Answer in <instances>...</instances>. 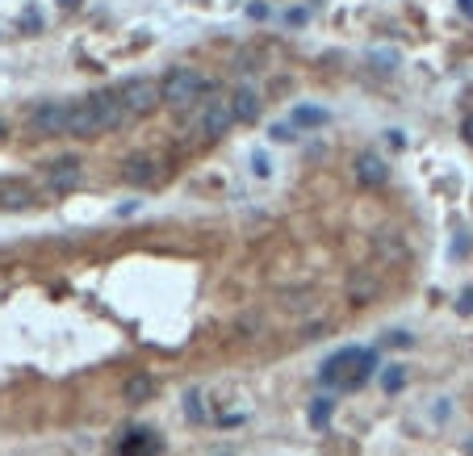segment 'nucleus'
Masks as SVG:
<instances>
[{"mask_svg": "<svg viewBox=\"0 0 473 456\" xmlns=\"http://www.w3.org/2000/svg\"><path fill=\"white\" fill-rule=\"evenodd\" d=\"M293 122L306 126V130H323V126L331 122V113H327V109H314V105H298V109H293Z\"/></svg>", "mask_w": 473, "mask_h": 456, "instance_id": "nucleus-18", "label": "nucleus"}, {"mask_svg": "<svg viewBox=\"0 0 473 456\" xmlns=\"http://www.w3.org/2000/svg\"><path fill=\"white\" fill-rule=\"evenodd\" d=\"M373 256L381 264H402L407 260V239L394 235V230H381V235H373Z\"/></svg>", "mask_w": 473, "mask_h": 456, "instance_id": "nucleus-14", "label": "nucleus"}, {"mask_svg": "<svg viewBox=\"0 0 473 456\" xmlns=\"http://www.w3.org/2000/svg\"><path fill=\"white\" fill-rule=\"evenodd\" d=\"M323 331H327V323H323V318H310V323H306V327H302L298 335H302V339H319Z\"/></svg>", "mask_w": 473, "mask_h": 456, "instance_id": "nucleus-24", "label": "nucleus"}, {"mask_svg": "<svg viewBox=\"0 0 473 456\" xmlns=\"http://www.w3.org/2000/svg\"><path fill=\"white\" fill-rule=\"evenodd\" d=\"M117 101H122V109L130 113V117H151L163 101H159V84L155 80H143V75H134V80H122L117 84Z\"/></svg>", "mask_w": 473, "mask_h": 456, "instance_id": "nucleus-3", "label": "nucleus"}, {"mask_svg": "<svg viewBox=\"0 0 473 456\" xmlns=\"http://www.w3.org/2000/svg\"><path fill=\"white\" fill-rule=\"evenodd\" d=\"M361 352H365V348H340V352H331V356L323 360V369H319V381L331 385V390H340V385L352 377V369L361 365Z\"/></svg>", "mask_w": 473, "mask_h": 456, "instance_id": "nucleus-4", "label": "nucleus"}, {"mask_svg": "<svg viewBox=\"0 0 473 456\" xmlns=\"http://www.w3.org/2000/svg\"><path fill=\"white\" fill-rule=\"evenodd\" d=\"M184 411H189V419H193V423H201V419H205V415H201V402H197V394H189V406H184Z\"/></svg>", "mask_w": 473, "mask_h": 456, "instance_id": "nucleus-28", "label": "nucleus"}, {"mask_svg": "<svg viewBox=\"0 0 473 456\" xmlns=\"http://www.w3.org/2000/svg\"><path fill=\"white\" fill-rule=\"evenodd\" d=\"M38 25H42V17H38L34 8H25V13H21V29H38Z\"/></svg>", "mask_w": 473, "mask_h": 456, "instance_id": "nucleus-26", "label": "nucleus"}, {"mask_svg": "<svg viewBox=\"0 0 473 456\" xmlns=\"http://www.w3.org/2000/svg\"><path fill=\"white\" fill-rule=\"evenodd\" d=\"M159 453H163V440L155 432H147V427L126 432L122 444H117V456H159Z\"/></svg>", "mask_w": 473, "mask_h": 456, "instance_id": "nucleus-8", "label": "nucleus"}, {"mask_svg": "<svg viewBox=\"0 0 473 456\" xmlns=\"http://www.w3.org/2000/svg\"><path fill=\"white\" fill-rule=\"evenodd\" d=\"M369 63H377V71H394V67H398V54H394V50H373Z\"/></svg>", "mask_w": 473, "mask_h": 456, "instance_id": "nucleus-23", "label": "nucleus"}, {"mask_svg": "<svg viewBox=\"0 0 473 456\" xmlns=\"http://www.w3.org/2000/svg\"><path fill=\"white\" fill-rule=\"evenodd\" d=\"M122 180H126V184H134V189H147V184H155V180H159V168H155V159H151V155H130V159L122 163Z\"/></svg>", "mask_w": 473, "mask_h": 456, "instance_id": "nucleus-10", "label": "nucleus"}, {"mask_svg": "<svg viewBox=\"0 0 473 456\" xmlns=\"http://www.w3.org/2000/svg\"><path fill=\"white\" fill-rule=\"evenodd\" d=\"M88 109H92V117H96V130H101V134L130 122V113L122 109L117 92H92V96H88Z\"/></svg>", "mask_w": 473, "mask_h": 456, "instance_id": "nucleus-5", "label": "nucleus"}, {"mask_svg": "<svg viewBox=\"0 0 473 456\" xmlns=\"http://www.w3.org/2000/svg\"><path fill=\"white\" fill-rule=\"evenodd\" d=\"M235 71H260V50H239L235 54Z\"/></svg>", "mask_w": 473, "mask_h": 456, "instance_id": "nucleus-22", "label": "nucleus"}, {"mask_svg": "<svg viewBox=\"0 0 473 456\" xmlns=\"http://www.w3.org/2000/svg\"><path fill=\"white\" fill-rule=\"evenodd\" d=\"M0 134H4V122H0Z\"/></svg>", "mask_w": 473, "mask_h": 456, "instance_id": "nucleus-34", "label": "nucleus"}, {"mask_svg": "<svg viewBox=\"0 0 473 456\" xmlns=\"http://www.w3.org/2000/svg\"><path fill=\"white\" fill-rule=\"evenodd\" d=\"M386 344H390V348H411V331H390Z\"/></svg>", "mask_w": 473, "mask_h": 456, "instance_id": "nucleus-25", "label": "nucleus"}, {"mask_svg": "<svg viewBox=\"0 0 473 456\" xmlns=\"http://www.w3.org/2000/svg\"><path fill=\"white\" fill-rule=\"evenodd\" d=\"M461 13H470L473 17V0H461Z\"/></svg>", "mask_w": 473, "mask_h": 456, "instance_id": "nucleus-33", "label": "nucleus"}, {"mask_svg": "<svg viewBox=\"0 0 473 456\" xmlns=\"http://www.w3.org/2000/svg\"><path fill=\"white\" fill-rule=\"evenodd\" d=\"M381 390L386 394H402L407 390V365H386L381 369Z\"/></svg>", "mask_w": 473, "mask_h": 456, "instance_id": "nucleus-19", "label": "nucleus"}, {"mask_svg": "<svg viewBox=\"0 0 473 456\" xmlns=\"http://www.w3.org/2000/svg\"><path fill=\"white\" fill-rule=\"evenodd\" d=\"M356 180L369 184V189H377V184L390 180V163H386L381 155H373V151H361V155H356Z\"/></svg>", "mask_w": 473, "mask_h": 456, "instance_id": "nucleus-12", "label": "nucleus"}, {"mask_svg": "<svg viewBox=\"0 0 473 456\" xmlns=\"http://www.w3.org/2000/svg\"><path fill=\"white\" fill-rule=\"evenodd\" d=\"M252 163H256V176H268V172H272V168H268V155H264V151H256V155H252Z\"/></svg>", "mask_w": 473, "mask_h": 456, "instance_id": "nucleus-27", "label": "nucleus"}, {"mask_svg": "<svg viewBox=\"0 0 473 456\" xmlns=\"http://www.w3.org/2000/svg\"><path fill=\"white\" fill-rule=\"evenodd\" d=\"M386 293V281L373 272V268H356L352 277H348V302L352 306H369V302H377Z\"/></svg>", "mask_w": 473, "mask_h": 456, "instance_id": "nucleus-6", "label": "nucleus"}, {"mask_svg": "<svg viewBox=\"0 0 473 456\" xmlns=\"http://www.w3.org/2000/svg\"><path fill=\"white\" fill-rule=\"evenodd\" d=\"M272 138H277V142H289V138H293V130H289V126H272Z\"/></svg>", "mask_w": 473, "mask_h": 456, "instance_id": "nucleus-30", "label": "nucleus"}, {"mask_svg": "<svg viewBox=\"0 0 473 456\" xmlns=\"http://www.w3.org/2000/svg\"><path fill=\"white\" fill-rule=\"evenodd\" d=\"M457 314H473V289H465V293L457 297Z\"/></svg>", "mask_w": 473, "mask_h": 456, "instance_id": "nucleus-29", "label": "nucleus"}, {"mask_svg": "<svg viewBox=\"0 0 473 456\" xmlns=\"http://www.w3.org/2000/svg\"><path fill=\"white\" fill-rule=\"evenodd\" d=\"M210 92H218L214 88V80H205L201 71H193V67H172L168 75H163V84H159V101L163 105H172V109H189V105H197L201 96H210Z\"/></svg>", "mask_w": 473, "mask_h": 456, "instance_id": "nucleus-1", "label": "nucleus"}, {"mask_svg": "<svg viewBox=\"0 0 473 456\" xmlns=\"http://www.w3.org/2000/svg\"><path fill=\"white\" fill-rule=\"evenodd\" d=\"M461 130H465V142L473 147V117H465V126H461Z\"/></svg>", "mask_w": 473, "mask_h": 456, "instance_id": "nucleus-32", "label": "nucleus"}, {"mask_svg": "<svg viewBox=\"0 0 473 456\" xmlns=\"http://www.w3.org/2000/svg\"><path fill=\"white\" fill-rule=\"evenodd\" d=\"M63 134H75V138H96L101 130H96V117H92V109H88V101H75V105H67V130Z\"/></svg>", "mask_w": 473, "mask_h": 456, "instance_id": "nucleus-13", "label": "nucleus"}, {"mask_svg": "<svg viewBox=\"0 0 473 456\" xmlns=\"http://www.w3.org/2000/svg\"><path fill=\"white\" fill-rule=\"evenodd\" d=\"M226 101H231V117H235L239 126H252V122L260 117V92H256V88H235Z\"/></svg>", "mask_w": 473, "mask_h": 456, "instance_id": "nucleus-11", "label": "nucleus"}, {"mask_svg": "<svg viewBox=\"0 0 473 456\" xmlns=\"http://www.w3.org/2000/svg\"><path fill=\"white\" fill-rule=\"evenodd\" d=\"M310 306H314V297H310L306 289H289V293H281V310H289V314L310 310Z\"/></svg>", "mask_w": 473, "mask_h": 456, "instance_id": "nucleus-21", "label": "nucleus"}, {"mask_svg": "<svg viewBox=\"0 0 473 456\" xmlns=\"http://www.w3.org/2000/svg\"><path fill=\"white\" fill-rule=\"evenodd\" d=\"M331 411H335V402H331V398H314V402H310V415H306V419H310V427H314V432H323V427H327V419H331Z\"/></svg>", "mask_w": 473, "mask_h": 456, "instance_id": "nucleus-20", "label": "nucleus"}, {"mask_svg": "<svg viewBox=\"0 0 473 456\" xmlns=\"http://www.w3.org/2000/svg\"><path fill=\"white\" fill-rule=\"evenodd\" d=\"M231 126H235V117H231L226 92H210L205 101H197V105L184 109V130L197 134V138H218V134L231 130Z\"/></svg>", "mask_w": 473, "mask_h": 456, "instance_id": "nucleus-2", "label": "nucleus"}, {"mask_svg": "<svg viewBox=\"0 0 473 456\" xmlns=\"http://www.w3.org/2000/svg\"><path fill=\"white\" fill-rule=\"evenodd\" d=\"M29 130H38V134H63L67 130V101H46V105L29 109Z\"/></svg>", "mask_w": 473, "mask_h": 456, "instance_id": "nucleus-7", "label": "nucleus"}, {"mask_svg": "<svg viewBox=\"0 0 473 456\" xmlns=\"http://www.w3.org/2000/svg\"><path fill=\"white\" fill-rule=\"evenodd\" d=\"M373 373H377V348H365V352H361V365H356V369H352V377L340 385V394H356V390H361Z\"/></svg>", "mask_w": 473, "mask_h": 456, "instance_id": "nucleus-15", "label": "nucleus"}, {"mask_svg": "<svg viewBox=\"0 0 473 456\" xmlns=\"http://www.w3.org/2000/svg\"><path fill=\"white\" fill-rule=\"evenodd\" d=\"M38 197H34V189L29 184H21V180H4L0 184V205L4 209H25V205H34Z\"/></svg>", "mask_w": 473, "mask_h": 456, "instance_id": "nucleus-16", "label": "nucleus"}, {"mask_svg": "<svg viewBox=\"0 0 473 456\" xmlns=\"http://www.w3.org/2000/svg\"><path fill=\"white\" fill-rule=\"evenodd\" d=\"M42 180H46L50 193H67V189H75V184H80V159H71V155H67V159H54V163L46 168Z\"/></svg>", "mask_w": 473, "mask_h": 456, "instance_id": "nucleus-9", "label": "nucleus"}, {"mask_svg": "<svg viewBox=\"0 0 473 456\" xmlns=\"http://www.w3.org/2000/svg\"><path fill=\"white\" fill-rule=\"evenodd\" d=\"M155 394V377H147V373H134V377H126V385H122V398L126 402H147Z\"/></svg>", "mask_w": 473, "mask_h": 456, "instance_id": "nucleus-17", "label": "nucleus"}, {"mask_svg": "<svg viewBox=\"0 0 473 456\" xmlns=\"http://www.w3.org/2000/svg\"><path fill=\"white\" fill-rule=\"evenodd\" d=\"M470 251V235H457V243H453V256H465Z\"/></svg>", "mask_w": 473, "mask_h": 456, "instance_id": "nucleus-31", "label": "nucleus"}]
</instances>
